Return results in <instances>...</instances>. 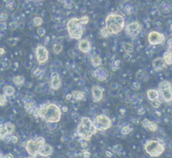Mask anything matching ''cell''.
<instances>
[{"instance_id":"cell-1","label":"cell","mask_w":172,"mask_h":158,"mask_svg":"<svg viewBox=\"0 0 172 158\" xmlns=\"http://www.w3.org/2000/svg\"><path fill=\"white\" fill-rule=\"evenodd\" d=\"M125 20L120 14L112 13L108 14L105 20V24L100 30V34L103 38H107L110 35L118 34L125 29Z\"/></svg>"},{"instance_id":"cell-2","label":"cell","mask_w":172,"mask_h":158,"mask_svg":"<svg viewBox=\"0 0 172 158\" xmlns=\"http://www.w3.org/2000/svg\"><path fill=\"white\" fill-rule=\"evenodd\" d=\"M34 116L40 117L47 123H58L61 118V110L56 104H45L35 109Z\"/></svg>"},{"instance_id":"cell-3","label":"cell","mask_w":172,"mask_h":158,"mask_svg":"<svg viewBox=\"0 0 172 158\" xmlns=\"http://www.w3.org/2000/svg\"><path fill=\"white\" fill-rule=\"evenodd\" d=\"M89 22V17L87 16H82L80 18H73L67 24V29L69 37L73 39L79 40L82 39L85 32V26Z\"/></svg>"},{"instance_id":"cell-4","label":"cell","mask_w":172,"mask_h":158,"mask_svg":"<svg viewBox=\"0 0 172 158\" xmlns=\"http://www.w3.org/2000/svg\"><path fill=\"white\" fill-rule=\"evenodd\" d=\"M76 132L81 139L88 141L92 139L93 135L96 133V129L90 118L82 117Z\"/></svg>"},{"instance_id":"cell-5","label":"cell","mask_w":172,"mask_h":158,"mask_svg":"<svg viewBox=\"0 0 172 158\" xmlns=\"http://www.w3.org/2000/svg\"><path fill=\"white\" fill-rule=\"evenodd\" d=\"M145 150L150 156L158 157L165 151V145L163 142L157 140H150L145 143Z\"/></svg>"},{"instance_id":"cell-6","label":"cell","mask_w":172,"mask_h":158,"mask_svg":"<svg viewBox=\"0 0 172 158\" xmlns=\"http://www.w3.org/2000/svg\"><path fill=\"white\" fill-rule=\"evenodd\" d=\"M44 143V138H43L42 137H39L28 141L25 147L28 154L32 157H35L37 154H39L40 149Z\"/></svg>"},{"instance_id":"cell-7","label":"cell","mask_w":172,"mask_h":158,"mask_svg":"<svg viewBox=\"0 0 172 158\" xmlns=\"http://www.w3.org/2000/svg\"><path fill=\"white\" fill-rule=\"evenodd\" d=\"M159 94L166 102L172 101V86L168 81H163L159 84Z\"/></svg>"},{"instance_id":"cell-8","label":"cell","mask_w":172,"mask_h":158,"mask_svg":"<svg viewBox=\"0 0 172 158\" xmlns=\"http://www.w3.org/2000/svg\"><path fill=\"white\" fill-rule=\"evenodd\" d=\"M93 125L96 129V131H104L110 128L112 125L110 119L105 114H100L95 116L94 121L93 122Z\"/></svg>"},{"instance_id":"cell-9","label":"cell","mask_w":172,"mask_h":158,"mask_svg":"<svg viewBox=\"0 0 172 158\" xmlns=\"http://www.w3.org/2000/svg\"><path fill=\"white\" fill-rule=\"evenodd\" d=\"M126 34L131 38L136 37L140 34L142 30V26L137 22L130 23L125 27Z\"/></svg>"},{"instance_id":"cell-10","label":"cell","mask_w":172,"mask_h":158,"mask_svg":"<svg viewBox=\"0 0 172 158\" xmlns=\"http://www.w3.org/2000/svg\"><path fill=\"white\" fill-rule=\"evenodd\" d=\"M165 37L162 33L152 31L148 35V42L151 45H161L165 41Z\"/></svg>"},{"instance_id":"cell-11","label":"cell","mask_w":172,"mask_h":158,"mask_svg":"<svg viewBox=\"0 0 172 158\" xmlns=\"http://www.w3.org/2000/svg\"><path fill=\"white\" fill-rule=\"evenodd\" d=\"M36 57L38 62L40 64L44 63L49 59V51L43 45H39L36 48Z\"/></svg>"},{"instance_id":"cell-12","label":"cell","mask_w":172,"mask_h":158,"mask_svg":"<svg viewBox=\"0 0 172 158\" xmlns=\"http://www.w3.org/2000/svg\"><path fill=\"white\" fill-rule=\"evenodd\" d=\"M92 77L98 81H103L108 79V71L106 68L100 67L97 69L93 71L92 73Z\"/></svg>"},{"instance_id":"cell-13","label":"cell","mask_w":172,"mask_h":158,"mask_svg":"<svg viewBox=\"0 0 172 158\" xmlns=\"http://www.w3.org/2000/svg\"><path fill=\"white\" fill-rule=\"evenodd\" d=\"M104 90L99 86H94L92 88V95L93 100L95 102H98L102 100L103 98V92Z\"/></svg>"},{"instance_id":"cell-14","label":"cell","mask_w":172,"mask_h":158,"mask_svg":"<svg viewBox=\"0 0 172 158\" xmlns=\"http://www.w3.org/2000/svg\"><path fill=\"white\" fill-rule=\"evenodd\" d=\"M50 88L54 90H57L60 88L61 86V81H60V78L59 75L57 73H54L52 74L51 80H50Z\"/></svg>"},{"instance_id":"cell-15","label":"cell","mask_w":172,"mask_h":158,"mask_svg":"<svg viewBox=\"0 0 172 158\" xmlns=\"http://www.w3.org/2000/svg\"><path fill=\"white\" fill-rule=\"evenodd\" d=\"M53 149L50 145L47 143H44L40 149L39 154L43 157H48L50 156L52 154Z\"/></svg>"},{"instance_id":"cell-16","label":"cell","mask_w":172,"mask_h":158,"mask_svg":"<svg viewBox=\"0 0 172 158\" xmlns=\"http://www.w3.org/2000/svg\"><path fill=\"white\" fill-rule=\"evenodd\" d=\"M142 125L144 128L151 131H156L158 129L157 124L147 118H145L143 120Z\"/></svg>"},{"instance_id":"cell-17","label":"cell","mask_w":172,"mask_h":158,"mask_svg":"<svg viewBox=\"0 0 172 158\" xmlns=\"http://www.w3.org/2000/svg\"><path fill=\"white\" fill-rule=\"evenodd\" d=\"M152 65L154 69L157 71H161L165 66V63L163 59L161 57H157L152 62Z\"/></svg>"},{"instance_id":"cell-18","label":"cell","mask_w":172,"mask_h":158,"mask_svg":"<svg viewBox=\"0 0 172 158\" xmlns=\"http://www.w3.org/2000/svg\"><path fill=\"white\" fill-rule=\"evenodd\" d=\"M78 47H79V49L80 51L84 53L90 52V50H91L90 42H89V40L86 39H83L82 40H80Z\"/></svg>"},{"instance_id":"cell-19","label":"cell","mask_w":172,"mask_h":158,"mask_svg":"<svg viewBox=\"0 0 172 158\" xmlns=\"http://www.w3.org/2000/svg\"><path fill=\"white\" fill-rule=\"evenodd\" d=\"M147 97L149 101H153L159 98V91L155 90H149L147 91Z\"/></svg>"},{"instance_id":"cell-20","label":"cell","mask_w":172,"mask_h":158,"mask_svg":"<svg viewBox=\"0 0 172 158\" xmlns=\"http://www.w3.org/2000/svg\"><path fill=\"white\" fill-rule=\"evenodd\" d=\"M36 108V102L33 100L30 101L25 104V109H26V112L28 114L33 113Z\"/></svg>"},{"instance_id":"cell-21","label":"cell","mask_w":172,"mask_h":158,"mask_svg":"<svg viewBox=\"0 0 172 158\" xmlns=\"http://www.w3.org/2000/svg\"><path fill=\"white\" fill-rule=\"evenodd\" d=\"M72 97L77 100H83L85 99V94L82 91L75 90L71 93Z\"/></svg>"},{"instance_id":"cell-22","label":"cell","mask_w":172,"mask_h":158,"mask_svg":"<svg viewBox=\"0 0 172 158\" xmlns=\"http://www.w3.org/2000/svg\"><path fill=\"white\" fill-rule=\"evenodd\" d=\"M4 94L7 97H11L15 94V89L11 86H6L4 88Z\"/></svg>"},{"instance_id":"cell-23","label":"cell","mask_w":172,"mask_h":158,"mask_svg":"<svg viewBox=\"0 0 172 158\" xmlns=\"http://www.w3.org/2000/svg\"><path fill=\"white\" fill-rule=\"evenodd\" d=\"M91 61H92V64L94 67H98L102 65V60L99 56L96 55L94 57H92V59H91Z\"/></svg>"},{"instance_id":"cell-24","label":"cell","mask_w":172,"mask_h":158,"mask_svg":"<svg viewBox=\"0 0 172 158\" xmlns=\"http://www.w3.org/2000/svg\"><path fill=\"white\" fill-rule=\"evenodd\" d=\"M12 81H13V82L15 85L20 86H22V84L24 83L25 78L23 75H17V76H15V77L13 78V80H12Z\"/></svg>"},{"instance_id":"cell-25","label":"cell","mask_w":172,"mask_h":158,"mask_svg":"<svg viewBox=\"0 0 172 158\" xmlns=\"http://www.w3.org/2000/svg\"><path fill=\"white\" fill-rule=\"evenodd\" d=\"M163 59L165 63V64L168 65L172 64V54H171V53H169L168 51H165L163 53Z\"/></svg>"},{"instance_id":"cell-26","label":"cell","mask_w":172,"mask_h":158,"mask_svg":"<svg viewBox=\"0 0 172 158\" xmlns=\"http://www.w3.org/2000/svg\"><path fill=\"white\" fill-rule=\"evenodd\" d=\"M7 135H9L8 133V131L5 127L4 124H1L0 125V139H6Z\"/></svg>"},{"instance_id":"cell-27","label":"cell","mask_w":172,"mask_h":158,"mask_svg":"<svg viewBox=\"0 0 172 158\" xmlns=\"http://www.w3.org/2000/svg\"><path fill=\"white\" fill-rule=\"evenodd\" d=\"M123 48L127 53H132L134 51V46L129 42H125L123 44Z\"/></svg>"},{"instance_id":"cell-28","label":"cell","mask_w":172,"mask_h":158,"mask_svg":"<svg viewBox=\"0 0 172 158\" xmlns=\"http://www.w3.org/2000/svg\"><path fill=\"white\" fill-rule=\"evenodd\" d=\"M52 50H53V53H54L55 54H56V55L59 54V53L61 52L63 50V45L60 44V43H56V44H55L54 45H53Z\"/></svg>"},{"instance_id":"cell-29","label":"cell","mask_w":172,"mask_h":158,"mask_svg":"<svg viewBox=\"0 0 172 158\" xmlns=\"http://www.w3.org/2000/svg\"><path fill=\"white\" fill-rule=\"evenodd\" d=\"M16 6V3L15 0H7L6 4V7L7 10H13Z\"/></svg>"},{"instance_id":"cell-30","label":"cell","mask_w":172,"mask_h":158,"mask_svg":"<svg viewBox=\"0 0 172 158\" xmlns=\"http://www.w3.org/2000/svg\"><path fill=\"white\" fill-rule=\"evenodd\" d=\"M4 126L7 130V131H8L9 135H11L12 132L14 131V130H15L14 124H12V123H10V122H7L6 123L4 124Z\"/></svg>"},{"instance_id":"cell-31","label":"cell","mask_w":172,"mask_h":158,"mask_svg":"<svg viewBox=\"0 0 172 158\" xmlns=\"http://www.w3.org/2000/svg\"><path fill=\"white\" fill-rule=\"evenodd\" d=\"M33 23L36 26L39 27L41 26L43 23V20L41 17L36 16L33 18Z\"/></svg>"},{"instance_id":"cell-32","label":"cell","mask_w":172,"mask_h":158,"mask_svg":"<svg viewBox=\"0 0 172 158\" xmlns=\"http://www.w3.org/2000/svg\"><path fill=\"white\" fill-rule=\"evenodd\" d=\"M133 131V128L129 125L124 126L121 129V133L122 135H128Z\"/></svg>"},{"instance_id":"cell-33","label":"cell","mask_w":172,"mask_h":158,"mask_svg":"<svg viewBox=\"0 0 172 158\" xmlns=\"http://www.w3.org/2000/svg\"><path fill=\"white\" fill-rule=\"evenodd\" d=\"M18 40H19L18 38H11V39H7V44H8L9 45L14 47V46L16 45V44L17 43V41H18Z\"/></svg>"},{"instance_id":"cell-34","label":"cell","mask_w":172,"mask_h":158,"mask_svg":"<svg viewBox=\"0 0 172 158\" xmlns=\"http://www.w3.org/2000/svg\"><path fill=\"white\" fill-rule=\"evenodd\" d=\"M7 96L5 94H0V106H4L7 103Z\"/></svg>"},{"instance_id":"cell-35","label":"cell","mask_w":172,"mask_h":158,"mask_svg":"<svg viewBox=\"0 0 172 158\" xmlns=\"http://www.w3.org/2000/svg\"><path fill=\"white\" fill-rule=\"evenodd\" d=\"M124 11H125V14H128V15L133 14V8L132 6H130V5H126L125 8H124Z\"/></svg>"},{"instance_id":"cell-36","label":"cell","mask_w":172,"mask_h":158,"mask_svg":"<svg viewBox=\"0 0 172 158\" xmlns=\"http://www.w3.org/2000/svg\"><path fill=\"white\" fill-rule=\"evenodd\" d=\"M37 34L40 37H43L46 34V30H44V29L39 26L37 29Z\"/></svg>"},{"instance_id":"cell-37","label":"cell","mask_w":172,"mask_h":158,"mask_svg":"<svg viewBox=\"0 0 172 158\" xmlns=\"http://www.w3.org/2000/svg\"><path fill=\"white\" fill-rule=\"evenodd\" d=\"M7 141L13 143H17L18 142V138L15 135H10L8 137H6Z\"/></svg>"},{"instance_id":"cell-38","label":"cell","mask_w":172,"mask_h":158,"mask_svg":"<svg viewBox=\"0 0 172 158\" xmlns=\"http://www.w3.org/2000/svg\"><path fill=\"white\" fill-rule=\"evenodd\" d=\"M150 102L151 104V106H152L153 108H157L159 107L161 104V102L159 100V98L157 99V100H153V101H150Z\"/></svg>"},{"instance_id":"cell-39","label":"cell","mask_w":172,"mask_h":158,"mask_svg":"<svg viewBox=\"0 0 172 158\" xmlns=\"http://www.w3.org/2000/svg\"><path fill=\"white\" fill-rule=\"evenodd\" d=\"M7 18H8V16H7V13H5V12L0 13V22H6Z\"/></svg>"},{"instance_id":"cell-40","label":"cell","mask_w":172,"mask_h":158,"mask_svg":"<svg viewBox=\"0 0 172 158\" xmlns=\"http://www.w3.org/2000/svg\"><path fill=\"white\" fill-rule=\"evenodd\" d=\"M7 29V24L6 22H0V30H4Z\"/></svg>"},{"instance_id":"cell-41","label":"cell","mask_w":172,"mask_h":158,"mask_svg":"<svg viewBox=\"0 0 172 158\" xmlns=\"http://www.w3.org/2000/svg\"><path fill=\"white\" fill-rule=\"evenodd\" d=\"M9 26L11 29L12 30H14L16 29L17 28V23L16 22H10L9 24Z\"/></svg>"},{"instance_id":"cell-42","label":"cell","mask_w":172,"mask_h":158,"mask_svg":"<svg viewBox=\"0 0 172 158\" xmlns=\"http://www.w3.org/2000/svg\"><path fill=\"white\" fill-rule=\"evenodd\" d=\"M2 65H3L4 69H7V68L9 67V62H8V61H4Z\"/></svg>"},{"instance_id":"cell-43","label":"cell","mask_w":172,"mask_h":158,"mask_svg":"<svg viewBox=\"0 0 172 158\" xmlns=\"http://www.w3.org/2000/svg\"><path fill=\"white\" fill-rule=\"evenodd\" d=\"M144 113H145V109L143 107H141L138 110V114H140V115H142Z\"/></svg>"},{"instance_id":"cell-44","label":"cell","mask_w":172,"mask_h":158,"mask_svg":"<svg viewBox=\"0 0 172 158\" xmlns=\"http://www.w3.org/2000/svg\"><path fill=\"white\" fill-rule=\"evenodd\" d=\"M83 155L84 157H89L90 156V153L89 151H84L83 153Z\"/></svg>"},{"instance_id":"cell-45","label":"cell","mask_w":172,"mask_h":158,"mask_svg":"<svg viewBox=\"0 0 172 158\" xmlns=\"http://www.w3.org/2000/svg\"><path fill=\"white\" fill-rule=\"evenodd\" d=\"M5 53H6V50H5L4 48L2 47H0V55H4Z\"/></svg>"},{"instance_id":"cell-46","label":"cell","mask_w":172,"mask_h":158,"mask_svg":"<svg viewBox=\"0 0 172 158\" xmlns=\"http://www.w3.org/2000/svg\"><path fill=\"white\" fill-rule=\"evenodd\" d=\"M166 51H168L169 53H171V54H172V46H168V49H167Z\"/></svg>"},{"instance_id":"cell-47","label":"cell","mask_w":172,"mask_h":158,"mask_svg":"<svg viewBox=\"0 0 172 158\" xmlns=\"http://www.w3.org/2000/svg\"><path fill=\"white\" fill-rule=\"evenodd\" d=\"M71 98H73L71 94H67V95L66 96V99L68 100H70V99H71Z\"/></svg>"},{"instance_id":"cell-48","label":"cell","mask_w":172,"mask_h":158,"mask_svg":"<svg viewBox=\"0 0 172 158\" xmlns=\"http://www.w3.org/2000/svg\"><path fill=\"white\" fill-rule=\"evenodd\" d=\"M68 110V108L67 106H63L62 108V111L64 112V113H67Z\"/></svg>"},{"instance_id":"cell-49","label":"cell","mask_w":172,"mask_h":158,"mask_svg":"<svg viewBox=\"0 0 172 158\" xmlns=\"http://www.w3.org/2000/svg\"><path fill=\"white\" fill-rule=\"evenodd\" d=\"M5 157L6 158H13L14 157V155H12V154H7L6 156H5Z\"/></svg>"},{"instance_id":"cell-50","label":"cell","mask_w":172,"mask_h":158,"mask_svg":"<svg viewBox=\"0 0 172 158\" xmlns=\"http://www.w3.org/2000/svg\"><path fill=\"white\" fill-rule=\"evenodd\" d=\"M49 41V37H45V39H44V44L47 45L48 42Z\"/></svg>"},{"instance_id":"cell-51","label":"cell","mask_w":172,"mask_h":158,"mask_svg":"<svg viewBox=\"0 0 172 158\" xmlns=\"http://www.w3.org/2000/svg\"><path fill=\"white\" fill-rule=\"evenodd\" d=\"M82 147H83V148H85V147H87V143L86 142H83V143H82Z\"/></svg>"},{"instance_id":"cell-52","label":"cell","mask_w":172,"mask_h":158,"mask_svg":"<svg viewBox=\"0 0 172 158\" xmlns=\"http://www.w3.org/2000/svg\"><path fill=\"white\" fill-rule=\"evenodd\" d=\"M168 45L172 46V39H170L168 40Z\"/></svg>"},{"instance_id":"cell-53","label":"cell","mask_w":172,"mask_h":158,"mask_svg":"<svg viewBox=\"0 0 172 158\" xmlns=\"http://www.w3.org/2000/svg\"><path fill=\"white\" fill-rule=\"evenodd\" d=\"M169 28H170V30L172 31V22L171 23V24H170V26H169Z\"/></svg>"},{"instance_id":"cell-54","label":"cell","mask_w":172,"mask_h":158,"mask_svg":"<svg viewBox=\"0 0 172 158\" xmlns=\"http://www.w3.org/2000/svg\"><path fill=\"white\" fill-rule=\"evenodd\" d=\"M0 157H2V155H1V153H0Z\"/></svg>"},{"instance_id":"cell-55","label":"cell","mask_w":172,"mask_h":158,"mask_svg":"<svg viewBox=\"0 0 172 158\" xmlns=\"http://www.w3.org/2000/svg\"><path fill=\"white\" fill-rule=\"evenodd\" d=\"M39 1H42V0H39Z\"/></svg>"},{"instance_id":"cell-56","label":"cell","mask_w":172,"mask_h":158,"mask_svg":"<svg viewBox=\"0 0 172 158\" xmlns=\"http://www.w3.org/2000/svg\"><path fill=\"white\" fill-rule=\"evenodd\" d=\"M29 1H32V0H29Z\"/></svg>"},{"instance_id":"cell-57","label":"cell","mask_w":172,"mask_h":158,"mask_svg":"<svg viewBox=\"0 0 172 158\" xmlns=\"http://www.w3.org/2000/svg\"></svg>"}]
</instances>
